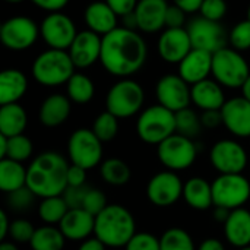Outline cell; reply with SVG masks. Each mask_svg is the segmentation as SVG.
Instances as JSON below:
<instances>
[{
  "label": "cell",
  "mask_w": 250,
  "mask_h": 250,
  "mask_svg": "<svg viewBox=\"0 0 250 250\" xmlns=\"http://www.w3.org/2000/svg\"><path fill=\"white\" fill-rule=\"evenodd\" d=\"M209 160L220 174H242L248 167L246 149L233 139L215 142L211 148Z\"/></svg>",
  "instance_id": "14"
},
{
  "label": "cell",
  "mask_w": 250,
  "mask_h": 250,
  "mask_svg": "<svg viewBox=\"0 0 250 250\" xmlns=\"http://www.w3.org/2000/svg\"><path fill=\"white\" fill-rule=\"evenodd\" d=\"M183 188L185 185L176 171L167 170L151 177L146 185V196L152 205L167 208L174 205L183 196Z\"/></svg>",
  "instance_id": "15"
},
{
  "label": "cell",
  "mask_w": 250,
  "mask_h": 250,
  "mask_svg": "<svg viewBox=\"0 0 250 250\" xmlns=\"http://www.w3.org/2000/svg\"><path fill=\"white\" fill-rule=\"evenodd\" d=\"M160 163L171 171L189 168L198 155V146L193 139L180 133H174L157 146Z\"/></svg>",
  "instance_id": "9"
},
{
  "label": "cell",
  "mask_w": 250,
  "mask_h": 250,
  "mask_svg": "<svg viewBox=\"0 0 250 250\" xmlns=\"http://www.w3.org/2000/svg\"><path fill=\"white\" fill-rule=\"evenodd\" d=\"M204 126L201 122V116H198V113L192 108H183L180 111L176 113V132L195 139L196 136L201 135Z\"/></svg>",
  "instance_id": "35"
},
{
  "label": "cell",
  "mask_w": 250,
  "mask_h": 250,
  "mask_svg": "<svg viewBox=\"0 0 250 250\" xmlns=\"http://www.w3.org/2000/svg\"><path fill=\"white\" fill-rule=\"evenodd\" d=\"M4 1H7V3H12V4H18V3H22V1H25V0H4Z\"/></svg>",
  "instance_id": "59"
},
{
  "label": "cell",
  "mask_w": 250,
  "mask_h": 250,
  "mask_svg": "<svg viewBox=\"0 0 250 250\" xmlns=\"http://www.w3.org/2000/svg\"><path fill=\"white\" fill-rule=\"evenodd\" d=\"M179 75L190 86L208 79L212 75V53L192 48L179 63Z\"/></svg>",
  "instance_id": "21"
},
{
  "label": "cell",
  "mask_w": 250,
  "mask_h": 250,
  "mask_svg": "<svg viewBox=\"0 0 250 250\" xmlns=\"http://www.w3.org/2000/svg\"><path fill=\"white\" fill-rule=\"evenodd\" d=\"M248 19L250 21V6H249V9H248Z\"/></svg>",
  "instance_id": "60"
},
{
  "label": "cell",
  "mask_w": 250,
  "mask_h": 250,
  "mask_svg": "<svg viewBox=\"0 0 250 250\" xmlns=\"http://www.w3.org/2000/svg\"><path fill=\"white\" fill-rule=\"evenodd\" d=\"M155 95L158 104L177 113L188 108L192 103L190 85L180 78V75H164L158 79L155 86Z\"/></svg>",
  "instance_id": "16"
},
{
  "label": "cell",
  "mask_w": 250,
  "mask_h": 250,
  "mask_svg": "<svg viewBox=\"0 0 250 250\" xmlns=\"http://www.w3.org/2000/svg\"><path fill=\"white\" fill-rule=\"evenodd\" d=\"M240 89H242V97H245L248 101H250V76L246 79V82L243 83Z\"/></svg>",
  "instance_id": "57"
},
{
  "label": "cell",
  "mask_w": 250,
  "mask_h": 250,
  "mask_svg": "<svg viewBox=\"0 0 250 250\" xmlns=\"http://www.w3.org/2000/svg\"><path fill=\"white\" fill-rule=\"evenodd\" d=\"M227 10H229V6L226 0H204L199 9L202 18L215 21V22L223 21V18L227 15Z\"/></svg>",
  "instance_id": "42"
},
{
  "label": "cell",
  "mask_w": 250,
  "mask_h": 250,
  "mask_svg": "<svg viewBox=\"0 0 250 250\" xmlns=\"http://www.w3.org/2000/svg\"><path fill=\"white\" fill-rule=\"evenodd\" d=\"M145 103L144 88L129 78L117 81L107 92L105 108L117 119H127L138 114Z\"/></svg>",
  "instance_id": "7"
},
{
  "label": "cell",
  "mask_w": 250,
  "mask_h": 250,
  "mask_svg": "<svg viewBox=\"0 0 250 250\" xmlns=\"http://www.w3.org/2000/svg\"><path fill=\"white\" fill-rule=\"evenodd\" d=\"M6 149H7V136L0 135V157H1V160L6 157Z\"/></svg>",
  "instance_id": "56"
},
{
  "label": "cell",
  "mask_w": 250,
  "mask_h": 250,
  "mask_svg": "<svg viewBox=\"0 0 250 250\" xmlns=\"http://www.w3.org/2000/svg\"><path fill=\"white\" fill-rule=\"evenodd\" d=\"M101 179L111 186H123L130 180V167L120 158H108L100 166Z\"/></svg>",
  "instance_id": "33"
},
{
  "label": "cell",
  "mask_w": 250,
  "mask_h": 250,
  "mask_svg": "<svg viewBox=\"0 0 250 250\" xmlns=\"http://www.w3.org/2000/svg\"><path fill=\"white\" fill-rule=\"evenodd\" d=\"M40 34V26L28 16H12L0 26V42L12 51H23L31 48Z\"/></svg>",
  "instance_id": "11"
},
{
  "label": "cell",
  "mask_w": 250,
  "mask_h": 250,
  "mask_svg": "<svg viewBox=\"0 0 250 250\" xmlns=\"http://www.w3.org/2000/svg\"><path fill=\"white\" fill-rule=\"evenodd\" d=\"M104 1L117 13L119 18H123V16L135 12L139 0H104Z\"/></svg>",
  "instance_id": "47"
},
{
  "label": "cell",
  "mask_w": 250,
  "mask_h": 250,
  "mask_svg": "<svg viewBox=\"0 0 250 250\" xmlns=\"http://www.w3.org/2000/svg\"><path fill=\"white\" fill-rule=\"evenodd\" d=\"M168 6L167 0H139L135 9L138 29L145 34L163 31Z\"/></svg>",
  "instance_id": "20"
},
{
  "label": "cell",
  "mask_w": 250,
  "mask_h": 250,
  "mask_svg": "<svg viewBox=\"0 0 250 250\" xmlns=\"http://www.w3.org/2000/svg\"><path fill=\"white\" fill-rule=\"evenodd\" d=\"M212 76L226 88H242L250 76L249 63L240 51L224 47L212 54Z\"/></svg>",
  "instance_id": "6"
},
{
  "label": "cell",
  "mask_w": 250,
  "mask_h": 250,
  "mask_svg": "<svg viewBox=\"0 0 250 250\" xmlns=\"http://www.w3.org/2000/svg\"><path fill=\"white\" fill-rule=\"evenodd\" d=\"M250 199V183L243 174H220L212 182L214 207L230 211L243 208Z\"/></svg>",
  "instance_id": "8"
},
{
  "label": "cell",
  "mask_w": 250,
  "mask_h": 250,
  "mask_svg": "<svg viewBox=\"0 0 250 250\" xmlns=\"http://www.w3.org/2000/svg\"><path fill=\"white\" fill-rule=\"evenodd\" d=\"M148 56L145 40L136 29L117 26L103 37L100 63L113 76L129 78L139 72Z\"/></svg>",
  "instance_id": "1"
},
{
  "label": "cell",
  "mask_w": 250,
  "mask_h": 250,
  "mask_svg": "<svg viewBox=\"0 0 250 250\" xmlns=\"http://www.w3.org/2000/svg\"><path fill=\"white\" fill-rule=\"evenodd\" d=\"M201 122H202V126L207 127V129H217L220 125H223L221 110H208V111H202V114H201Z\"/></svg>",
  "instance_id": "49"
},
{
  "label": "cell",
  "mask_w": 250,
  "mask_h": 250,
  "mask_svg": "<svg viewBox=\"0 0 250 250\" xmlns=\"http://www.w3.org/2000/svg\"><path fill=\"white\" fill-rule=\"evenodd\" d=\"M28 89V79L19 69H6L0 73V104L18 103Z\"/></svg>",
  "instance_id": "27"
},
{
  "label": "cell",
  "mask_w": 250,
  "mask_h": 250,
  "mask_svg": "<svg viewBox=\"0 0 250 250\" xmlns=\"http://www.w3.org/2000/svg\"><path fill=\"white\" fill-rule=\"evenodd\" d=\"M239 250H250V246H246V248H242V249Z\"/></svg>",
  "instance_id": "61"
},
{
  "label": "cell",
  "mask_w": 250,
  "mask_h": 250,
  "mask_svg": "<svg viewBox=\"0 0 250 250\" xmlns=\"http://www.w3.org/2000/svg\"><path fill=\"white\" fill-rule=\"evenodd\" d=\"M107 249V246L101 242V240H98L97 237H92V239H86V240H83L82 243H81V246H79V249L78 250H105Z\"/></svg>",
  "instance_id": "52"
},
{
  "label": "cell",
  "mask_w": 250,
  "mask_h": 250,
  "mask_svg": "<svg viewBox=\"0 0 250 250\" xmlns=\"http://www.w3.org/2000/svg\"><path fill=\"white\" fill-rule=\"evenodd\" d=\"M88 190H89V188L86 185L85 186H79V188L67 186V189L64 190V193L62 196L64 198L69 209H78V208L83 207V201L86 198Z\"/></svg>",
  "instance_id": "45"
},
{
  "label": "cell",
  "mask_w": 250,
  "mask_h": 250,
  "mask_svg": "<svg viewBox=\"0 0 250 250\" xmlns=\"http://www.w3.org/2000/svg\"><path fill=\"white\" fill-rule=\"evenodd\" d=\"M67 155L72 164L85 168L97 167L103 158V142L92 129H76L67 141Z\"/></svg>",
  "instance_id": "10"
},
{
  "label": "cell",
  "mask_w": 250,
  "mask_h": 250,
  "mask_svg": "<svg viewBox=\"0 0 250 250\" xmlns=\"http://www.w3.org/2000/svg\"><path fill=\"white\" fill-rule=\"evenodd\" d=\"M37 7L51 13V12H60L64 9L69 3V0H31Z\"/></svg>",
  "instance_id": "50"
},
{
  "label": "cell",
  "mask_w": 250,
  "mask_h": 250,
  "mask_svg": "<svg viewBox=\"0 0 250 250\" xmlns=\"http://www.w3.org/2000/svg\"><path fill=\"white\" fill-rule=\"evenodd\" d=\"M37 196L25 186V188H21L15 192H10L7 193V207L9 209L12 211H16V212H23L26 209H29L32 207V202Z\"/></svg>",
  "instance_id": "40"
},
{
  "label": "cell",
  "mask_w": 250,
  "mask_h": 250,
  "mask_svg": "<svg viewBox=\"0 0 250 250\" xmlns=\"http://www.w3.org/2000/svg\"><path fill=\"white\" fill-rule=\"evenodd\" d=\"M75 64L66 50L48 48L40 53L32 63V76L42 86L67 83L75 73Z\"/></svg>",
  "instance_id": "4"
},
{
  "label": "cell",
  "mask_w": 250,
  "mask_h": 250,
  "mask_svg": "<svg viewBox=\"0 0 250 250\" xmlns=\"http://www.w3.org/2000/svg\"><path fill=\"white\" fill-rule=\"evenodd\" d=\"M183 198L186 204L198 211L209 209L214 205L212 201V185L202 177H192L185 183Z\"/></svg>",
  "instance_id": "28"
},
{
  "label": "cell",
  "mask_w": 250,
  "mask_h": 250,
  "mask_svg": "<svg viewBox=\"0 0 250 250\" xmlns=\"http://www.w3.org/2000/svg\"><path fill=\"white\" fill-rule=\"evenodd\" d=\"M69 207L63 196L44 198L38 205V215L47 226L60 224V221L67 214Z\"/></svg>",
  "instance_id": "34"
},
{
  "label": "cell",
  "mask_w": 250,
  "mask_h": 250,
  "mask_svg": "<svg viewBox=\"0 0 250 250\" xmlns=\"http://www.w3.org/2000/svg\"><path fill=\"white\" fill-rule=\"evenodd\" d=\"M192 103L202 111L221 110L226 104V95L223 86L215 79H205L190 86Z\"/></svg>",
  "instance_id": "24"
},
{
  "label": "cell",
  "mask_w": 250,
  "mask_h": 250,
  "mask_svg": "<svg viewBox=\"0 0 250 250\" xmlns=\"http://www.w3.org/2000/svg\"><path fill=\"white\" fill-rule=\"evenodd\" d=\"M231 211L227 209V208H221V207H215V211H214V218L218 221V223H226L230 217Z\"/></svg>",
  "instance_id": "55"
},
{
  "label": "cell",
  "mask_w": 250,
  "mask_h": 250,
  "mask_svg": "<svg viewBox=\"0 0 250 250\" xmlns=\"http://www.w3.org/2000/svg\"><path fill=\"white\" fill-rule=\"evenodd\" d=\"M94 227L95 217L82 208L69 209L59 224V229L63 233V236L72 242H83L89 239V236L94 233Z\"/></svg>",
  "instance_id": "22"
},
{
  "label": "cell",
  "mask_w": 250,
  "mask_h": 250,
  "mask_svg": "<svg viewBox=\"0 0 250 250\" xmlns=\"http://www.w3.org/2000/svg\"><path fill=\"white\" fill-rule=\"evenodd\" d=\"M34 152V145L29 138L25 135H18L7 138V149H6V157L9 160L18 161V163H25L32 157Z\"/></svg>",
  "instance_id": "38"
},
{
  "label": "cell",
  "mask_w": 250,
  "mask_h": 250,
  "mask_svg": "<svg viewBox=\"0 0 250 250\" xmlns=\"http://www.w3.org/2000/svg\"><path fill=\"white\" fill-rule=\"evenodd\" d=\"M76 25L72 18L62 12L48 13L40 23V34L48 48L69 50L78 35Z\"/></svg>",
  "instance_id": "12"
},
{
  "label": "cell",
  "mask_w": 250,
  "mask_h": 250,
  "mask_svg": "<svg viewBox=\"0 0 250 250\" xmlns=\"http://www.w3.org/2000/svg\"><path fill=\"white\" fill-rule=\"evenodd\" d=\"M92 132L101 142H110L119 133V119L105 110L101 114H98L97 119L94 120Z\"/></svg>",
  "instance_id": "37"
},
{
  "label": "cell",
  "mask_w": 250,
  "mask_h": 250,
  "mask_svg": "<svg viewBox=\"0 0 250 250\" xmlns=\"http://www.w3.org/2000/svg\"><path fill=\"white\" fill-rule=\"evenodd\" d=\"M161 250H196L192 236L179 227L168 229L160 237Z\"/></svg>",
  "instance_id": "36"
},
{
  "label": "cell",
  "mask_w": 250,
  "mask_h": 250,
  "mask_svg": "<svg viewBox=\"0 0 250 250\" xmlns=\"http://www.w3.org/2000/svg\"><path fill=\"white\" fill-rule=\"evenodd\" d=\"M26 186V168L22 163L3 158L0 161V189L4 193L15 192Z\"/></svg>",
  "instance_id": "30"
},
{
  "label": "cell",
  "mask_w": 250,
  "mask_h": 250,
  "mask_svg": "<svg viewBox=\"0 0 250 250\" xmlns=\"http://www.w3.org/2000/svg\"><path fill=\"white\" fill-rule=\"evenodd\" d=\"M188 32L192 41V47L208 53H217L227 47L229 34L220 22L205 19L202 16L195 18L188 25Z\"/></svg>",
  "instance_id": "13"
},
{
  "label": "cell",
  "mask_w": 250,
  "mask_h": 250,
  "mask_svg": "<svg viewBox=\"0 0 250 250\" xmlns=\"http://www.w3.org/2000/svg\"><path fill=\"white\" fill-rule=\"evenodd\" d=\"M192 41L186 28H166L158 38V56L171 64H179L192 50Z\"/></svg>",
  "instance_id": "17"
},
{
  "label": "cell",
  "mask_w": 250,
  "mask_h": 250,
  "mask_svg": "<svg viewBox=\"0 0 250 250\" xmlns=\"http://www.w3.org/2000/svg\"><path fill=\"white\" fill-rule=\"evenodd\" d=\"M103 48V37L91 29L79 31L67 50L76 69H86L100 62Z\"/></svg>",
  "instance_id": "18"
},
{
  "label": "cell",
  "mask_w": 250,
  "mask_h": 250,
  "mask_svg": "<svg viewBox=\"0 0 250 250\" xmlns=\"http://www.w3.org/2000/svg\"><path fill=\"white\" fill-rule=\"evenodd\" d=\"M10 224L12 221H9V217L4 211H0V239L4 240L6 236L10 231Z\"/></svg>",
  "instance_id": "54"
},
{
  "label": "cell",
  "mask_w": 250,
  "mask_h": 250,
  "mask_svg": "<svg viewBox=\"0 0 250 250\" xmlns=\"http://www.w3.org/2000/svg\"><path fill=\"white\" fill-rule=\"evenodd\" d=\"M229 42L237 51L250 50V21L245 19L237 22L229 32Z\"/></svg>",
  "instance_id": "39"
},
{
  "label": "cell",
  "mask_w": 250,
  "mask_h": 250,
  "mask_svg": "<svg viewBox=\"0 0 250 250\" xmlns=\"http://www.w3.org/2000/svg\"><path fill=\"white\" fill-rule=\"evenodd\" d=\"M136 133L145 144L158 146L176 133V113L160 104L145 108L138 117Z\"/></svg>",
  "instance_id": "5"
},
{
  "label": "cell",
  "mask_w": 250,
  "mask_h": 250,
  "mask_svg": "<svg viewBox=\"0 0 250 250\" xmlns=\"http://www.w3.org/2000/svg\"><path fill=\"white\" fill-rule=\"evenodd\" d=\"M224 234L227 242L234 248L250 246V211L246 208L233 209L224 223Z\"/></svg>",
  "instance_id": "26"
},
{
  "label": "cell",
  "mask_w": 250,
  "mask_h": 250,
  "mask_svg": "<svg viewBox=\"0 0 250 250\" xmlns=\"http://www.w3.org/2000/svg\"><path fill=\"white\" fill-rule=\"evenodd\" d=\"M66 237L53 226H44L35 230L29 246L32 250H63Z\"/></svg>",
  "instance_id": "32"
},
{
  "label": "cell",
  "mask_w": 250,
  "mask_h": 250,
  "mask_svg": "<svg viewBox=\"0 0 250 250\" xmlns=\"http://www.w3.org/2000/svg\"><path fill=\"white\" fill-rule=\"evenodd\" d=\"M125 250H161L160 239L151 233H136Z\"/></svg>",
  "instance_id": "44"
},
{
  "label": "cell",
  "mask_w": 250,
  "mask_h": 250,
  "mask_svg": "<svg viewBox=\"0 0 250 250\" xmlns=\"http://www.w3.org/2000/svg\"><path fill=\"white\" fill-rule=\"evenodd\" d=\"M69 167L63 155L54 151L42 152L26 167V188L41 199L62 196L67 189Z\"/></svg>",
  "instance_id": "2"
},
{
  "label": "cell",
  "mask_w": 250,
  "mask_h": 250,
  "mask_svg": "<svg viewBox=\"0 0 250 250\" xmlns=\"http://www.w3.org/2000/svg\"><path fill=\"white\" fill-rule=\"evenodd\" d=\"M85 23L88 29L94 31L95 34L104 37L113 29H116L117 25V13L103 0V1H92L86 6L83 13Z\"/></svg>",
  "instance_id": "23"
},
{
  "label": "cell",
  "mask_w": 250,
  "mask_h": 250,
  "mask_svg": "<svg viewBox=\"0 0 250 250\" xmlns=\"http://www.w3.org/2000/svg\"><path fill=\"white\" fill-rule=\"evenodd\" d=\"M186 12L176 4H170L166 15V28H185Z\"/></svg>",
  "instance_id": "46"
},
{
  "label": "cell",
  "mask_w": 250,
  "mask_h": 250,
  "mask_svg": "<svg viewBox=\"0 0 250 250\" xmlns=\"http://www.w3.org/2000/svg\"><path fill=\"white\" fill-rule=\"evenodd\" d=\"M198 250H226L224 248V245H223V242H220L218 239H205L202 243H201V246H199V249Z\"/></svg>",
  "instance_id": "53"
},
{
  "label": "cell",
  "mask_w": 250,
  "mask_h": 250,
  "mask_svg": "<svg viewBox=\"0 0 250 250\" xmlns=\"http://www.w3.org/2000/svg\"><path fill=\"white\" fill-rule=\"evenodd\" d=\"M28 125V114L19 103L0 107V135L7 138L23 135Z\"/></svg>",
  "instance_id": "29"
},
{
  "label": "cell",
  "mask_w": 250,
  "mask_h": 250,
  "mask_svg": "<svg viewBox=\"0 0 250 250\" xmlns=\"http://www.w3.org/2000/svg\"><path fill=\"white\" fill-rule=\"evenodd\" d=\"M35 230L37 229H34V226L28 220L18 218V220L12 221L9 236L16 243H29L32 236H34V233H35Z\"/></svg>",
  "instance_id": "41"
},
{
  "label": "cell",
  "mask_w": 250,
  "mask_h": 250,
  "mask_svg": "<svg viewBox=\"0 0 250 250\" xmlns=\"http://www.w3.org/2000/svg\"><path fill=\"white\" fill-rule=\"evenodd\" d=\"M66 92H67V97L72 103L88 104L94 98L95 85L88 75L75 72L73 76L66 83Z\"/></svg>",
  "instance_id": "31"
},
{
  "label": "cell",
  "mask_w": 250,
  "mask_h": 250,
  "mask_svg": "<svg viewBox=\"0 0 250 250\" xmlns=\"http://www.w3.org/2000/svg\"><path fill=\"white\" fill-rule=\"evenodd\" d=\"M72 101L67 95L51 94L48 95L40 107V122L45 127H57L63 125L72 111Z\"/></svg>",
  "instance_id": "25"
},
{
  "label": "cell",
  "mask_w": 250,
  "mask_h": 250,
  "mask_svg": "<svg viewBox=\"0 0 250 250\" xmlns=\"http://www.w3.org/2000/svg\"><path fill=\"white\" fill-rule=\"evenodd\" d=\"M223 125L239 138H250V101L245 97H234L226 101L221 108Z\"/></svg>",
  "instance_id": "19"
},
{
  "label": "cell",
  "mask_w": 250,
  "mask_h": 250,
  "mask_svg": "<svg viewBox=\"0 0 250 250\" xmlns=\"http://www.w3.org/2000/svg\"><path fill=\"white\" fill-rule=\"evenodd\" d=\"M94 234L107 248H126L136 234V223L129 209L122 205H107L95 217Z\"/></svg>",
  "instance_id": "3"
},
{
  "label": "cell",
  "mask_w": 250,
  "mask_h": 250,
  "mask_svg": "<svg viewBox=\"0 0 250 250\" xmlns=\"http://www.w3.org/2000/svg\"><path fill=\"white\" fill-rule=\"evenodd\" d=\"M202 3H204V0H173V4L179 6V7L183 9L186 13L199 12Z\"/></svg>",
  "instance_id": "51"
},
{
  "label": "cell",
  "mask_w": 250,
  "mask_h": 250,
  "mask_svg": "<svg viewBox=\"0 0 250 250\" xmlns=\"http://www.w3.org/2000/svg\"><path fill=\"white\" fill-rule=\"evenodd\" d=\"M85 180H86V170L79 166L70 164L67 171V186L72 188L85 186Z\"/></svg>",
  "instance_id": "48"
},
{
  "label": "cell",
  "mask_w": 250,
  "mask_h": 250,
  "mask_svg": "<svg viewBox=\"0 0 250 250\" xmlns=\"http://www.w3.org/2000/svg\"><path fill=\"white\" fill-rule=\"evenodd\" d=\"M0 250H18V248H16V245L12 243V242H1Z\"/></svg>",
  "instance_id": "58"
},
{
  "label": "cell",
  "mask_w": 250,
  "mask_h": 250,
  "mask_svg": "<svg viewBox=\"0 0 250 250\" xmlns=\"http://www.w3.org/2000/svg\"><path fill=\"white\" fill-rule=\"evenodd\" d=\"M107 198L103 193V190L100 189H91L86 193V198L83 201V207L82 209H85L86 212H89L91 215L97 217L100 212H103L107 208Z\"/></svg>",
  "instance_id": "43"
}]
</instances>
